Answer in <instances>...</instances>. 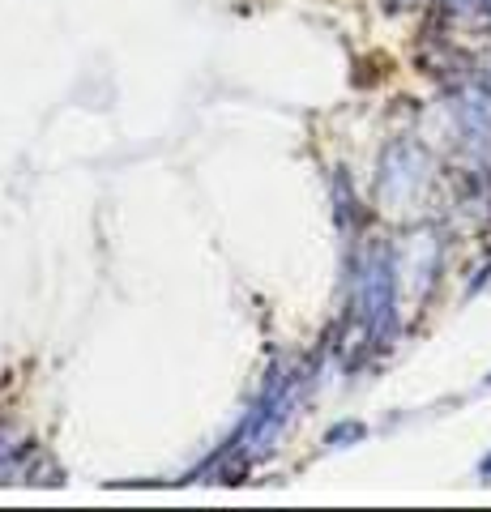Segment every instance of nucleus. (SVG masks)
<instances>
[{
  "mask_svg": "<svg viewBox=\"0 0 491 512\" xmlns=\"http://www.w3.org/2000/svg\"><path fill=\"white\" fill-rule=\"evenodd\" d=\"M393 265L385 252H368L359 265V312L376 338H389L398 320V291H393Z\"/></svg>",
  "mask_w": 491,
  "mask_h": 512,
  "instance_id": "f257e3e1",
  "label": "nucleus"
},
{
  "mask_svg": "<svg viewBox=\"0 0 491 512\" xmlns=\"http://www.w3.org/2000/svg\"><path fill=\"white\" fill-rule=\"evenodd\" d=\"M479 9L487 13V18H491V0H479Z\"/></svg>",
  "mask_w": 491,
  "mask_h": 512,
  "instance_id": "f03ea898",
  "label": "nucleus"
},
{
  "mask_svg": "<svg viewBox=\"0 0 491 512\" xmlns=\"http://www.w3.org/2000/svg\"><path fill=\"white\" fill-rule=\"evenodd\" d=\"M449 5H453V9H466V5H470V0H449Z\"/></svg>",
  "mask_w": 491,
  "mask_h": 512,
  "instance_id": "7ed1b4c3",
  "label": "nucleus"
},
{
  "mask_svg": "<svg viewBox=\"0 0 491 512\" xmlns=\"http://www.w3.org/2000/svg\"><path fill=\"white\" fill-rule=\"evenodd\" d=\"M483 478H491V457H487V466H483Z\"/></svg>",
  "mask_w": 491,
  "mask_h": 512,
  "instance_id": "20e7f679",
  "label": "nucleus"
}]
</instances>
